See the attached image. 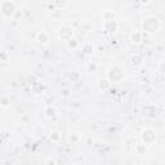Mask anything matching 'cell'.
<instances>
[{
    "label": "cell",
    "mask_w": 165,
    "mask_h": 165,
    "mask_svg": "<svg viewBox=\"0 0 165 165\" xmlns=\"http://www.w3.org/2000/svg\"><path fill=\"white\" fill-rule=\"evenodd\" d=\"M81 28L84 30V31L89 32V31H92V28H93V23L89 22V21H84V22L81 23Z\"/></svg>",
    "instance_id": "cell-10"
},
{
    "label": "cell",
    "mask_w": 165,
    "mask_h": 165,
    "mask_svg": "<svg viewBox=\"0 0 165 165\" xmlns=\"http://www.w3.org/2000/svg\"><path fill=\"white\" fill-rule=\"evenodd\" d=\"M61 137H62V136H61V133L58 130H52L51 132V136H49L52 142H58V141L61 139Z\"/></svg>",
    "instance_id": "cell-9"
},
{
    "label": "cell",
    "mask_w": 165,
    "mask_h": 165,
    "mask_svg": "<svg viewBox=\"0 0 165 165\" xmlns=\"http://www.w3.org/2000/svg\"><path fill=\"white\" fill-rule=\"evenodd\" d=\"M67 44H69V47H70V48H72V47L76 48V47H77V43H76V40H75V39H71L70 41H67Z\"/></svg>",
    "instance_id": "cell-12"
},
{
    "label": "cell",
    "mask_w": 165,
    "mask_h": 165,
    "mask_svg": "<svg viewBox=\"0 0 165 165\" xmlns=\"http://www.w3.org/2000/svg\"><path fill=\"white\" fill-rule=\"evenodd\" d=\"M74 36V32H72V30L70 27H63V28H61V31H59V38L61 39H63L66 41H70L71 39H74L72 38Z\"/></svg>",
    "instance_id": "cell-4"
},
{
    "label": "cell",
    "mask_w": 165,
    "mask_h": 165,
    "mask_svg": "<svg viewBox=\"0 0 165 165\" xmlns=\"http://www.w3.org/2000/svg\"><path fill=\"white\" fill-rule=\"evenodd\" d=\"M48 165H56L54 160H48Z\"/></svg>",
    "instance_id": "cell-15"
},
{
    "label": "cell",
    "mask_w": 165,
    "mask_h": 165,
    "mask_svg": "<svg viewBox=\"0 0 165 165\" xmlns=\"http://www.w3.org/2000/svg\"><path fill=\"white\" fill-rule=\"evenodd\" d=\"M136 150H137L138 155H144L146 151H147V146H146V144H138L136 147Z\"/></svg>",
    "instance_id": "cell-11"
},
{
    "label": "cell",
    "mask_w": 165,
    "mask_h": 165,
    "mask_svg": "<svg viewBox=\"0 0 165 165\" xmlns=\"http://www.w3.org/2000/svg\"><path fill=\"white\" fill-rule=\"evenodd\" d=\"M56 114H57V110L54 106H52V107L49 106V107L45 108V116L47 118H53V116H56Z\"/></svg>",
    "instance_id": "cell-8"
},
{
    "label": "cell",
    "mask_w": 165,
    "mask_h": 165,
    "mask_svg": "<svg viewBox=\"0 0 165 165\" xmlns=\"http://www.w3.org/2000/svg\"><path fill=\"white\" fill-rule=\"evenodd\" d=\"M141 139H142V142L146 144V146H150L155 142L156 139V133L154 129H151V128H148V129H144L142 132V134H141Z\"/></svg>",
    "instance_id": "cell-3"
},
{
    "label": "cell",
    "mask_w": 165,
    "mask_h": 165,
    "mask_svg": "<svg viewBox=\"0 0 165 165\" xmlns=\"http://www.w3.org/2000/svg\"><path fill=\"white\" fill-rule=\"evenodd\" d=\"M130 41L133 44H139L142 41V34L138 32V31H134L132 35H130Z\"/></svg>",
    "instance_id": "cell-7"
},
{
    "label": "cell",
    "mask_w": 165,
    "mask_h": 165,
    "mask_svg": "<svg viewBox=\"0 0 165 165\" xmlns=\"http://www.w3.org/2000/svg\"><path fill=\"white\" fill-rule=\"evenodd\" d=\"M9 105V103H8V98H7V97H3V101H2V106L3 107H7Z\"/></svg>",
    "instance_id": "cell-13"
},
{
    "label": "cell",
    "mask_w": 165,
    "mask_h": 165,
    "mask_svg": "<svg viewBox=\"0 0 165 165\" xmlns=\"http://www.w3.org/2000/svg\"><path fill=\"white\" fill-rule=\"evenodd\" d=\"M159 27H160V22H159V20L156 17H148V18H146L144 22H143V30L148 34L156 32L159 30Z\"/></svg>",
    "instance_id": "cell-1"
},
{
    "label": "cell",
    "mask_w": 165,
    "mask_h": 165,
    "mask_svg": "<svg viewBox=\"0 0 165 165\" xmlns=\"http://www.w3.org/2000/svg\"><path fill=\"white\" fill-rule=\"evenodd\" d=\"M0 10H2V14L4 17H12L16 10H17V5L14 2H9V0H4L0 4Z\"/></svg>",
    "instance_id": "cell-2"
},
{
    "label": "cell",
    "mask_w": 165,
    "mask_h": 165,
    "mask_svg": "<svg viewBox=\"0 0 165 165\" xmlns=\"http://www.w3.org/2000/svg\"><path fill=\"white\" fill-rule=\"evenodd\" d=\"M81 51L85 54H92L94 52V45L92 44V43H84L83 47H81Z\"/></svg>",
    "instance_id": "cell-5"
},
{
    "label": "cell",
    "mask_w": 165,
    "mask_h": 165,
    "mask_svg": "<svg viewBox=\"0 0 165 165\" xmlns=\"http://www.w3.org/2000/svg\"><path fill=\"white\" fill-rule=\"evenodd\" d=\"M62 96L63 97H69L70 96V90L69 89H62Z\"/></svg>",
    "instance_id": "cell-14"
},
{
    "label": "cell",
    "mask_w": 165,
    "mask_h": 165,
    "mask_svg": "<svg viewBox=\"0 0 165 165\" xmlns=\"http://www.w3.org/2000/svg\"><path fill=\"white\" fill-rule=\"evenodd\" d=\"M36 40H38V43H40V44H47V43L49 41V36H48L47 32L41 31V32H39V35H38V38H36Z\"/></svg>",
    "instance_id": "cell-6"
}]
</instances>
